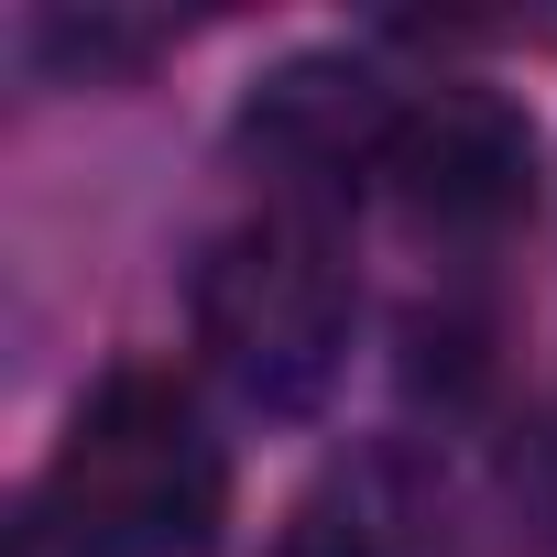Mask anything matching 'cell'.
I'll use <instances>...</instances> for the list:
<instances>
[{
  "mask_svg": "<svg viewBox=\"0 0 557 557\" xmlns=\"http://www.w3.org/2000/svg\"><path fill=\"white\" fill-rule=\"evenodd\" d=\"M230 513V459L175 372H110L55 459V524L110 557H197Z\"/></svg>",
  "mask_w": 557,
  "mask_h": 557,
  "instance_id": "cell-1",
  "label": "cell"
},
{
  "mask_svg": "<svg viewBox=\"0 0 557 557\" xmlns=\"http://www.w3.org/2000/svg\"><path fill=\"white\" fill-rule=\"evenodd\" d=\"M197 329L219 372H240L262 405H307L350 329V262L329 251L318 219H251L197 273Z\"/></svg>",
  "mask_w": 557,
  "mask_h": 557,
  "instance_id": "cell-2",
  "label": "cell"
},
{
  "mask_svg": "<svg viewBox=\"0 0 557 557\" xmlns=\"http://www.w3.org/2000/svg\"><path fill=\"white\" fill-rule=\"evenodd\" d=\"M383 175L426 230L470 240V230H503L535 197V132L492 88H426V99H405V121L383 143Z\"/></svg>",
  "mask_w": 557,
  "mask_h": 557,
  "instance_id": "cell-3",
  "label": "cell"
},
{
  "mask_svg": "<svg viewBox=\"0 0 557 557\" xmlns=\"http://www.w3.org/2000/svg\"><path fill=\"white\" fill-rule=\"evenodd\" d=\"M405 99H383L372 66L350 55H296V66H273L262 99L240 110V143L262 164H285V175H350V164H383Z\"/></svg>",
  "mask_w": 557,
  "mask_h": 557,
  "instance_id": "cell-4",
  "label": "cell"
},
{
  "mask_svg": "<svg viewBox=\"0 0 557 557\" xmlns=\"http://www.w3.org/2000/svg\"><path fill=\"white\" fill-rule=\"evenodd\" d=\"M285 557H394V535H383V513H372V503H350V492H318V503L296 513Z\"/></svg>",
  "mask_w": 557,
  "mask_h": 557,
  "instance_id": "cell-5",
  "label": "cell"
},
{
  "mask_svg": "<svg viewBox=\"0 0 557 557\" xmlns=\"http://www.w3.org/2000/svg\"><path fill=\"white\" fill-rule=\"evenodd\" d=\"M23 557H110V546H88L77 524H55V513H45V524H23Z\"/></svg>",
  "mask_w": 557,
  "mask_h": 557,
  "instance_id": "cell-6",
  "label": "cell"
}]
</instances>
